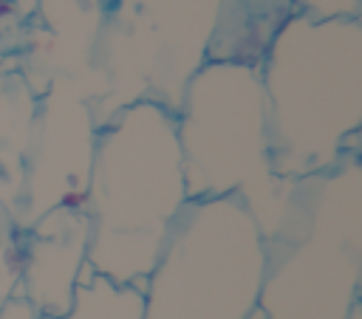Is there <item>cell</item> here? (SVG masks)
<instances>
[{
    "label": "cell",
    "instance_id": "1",
    "mask_svg": "<svg viewBox=\"0 0 362 319\" xmlns=\"http://www.w3.org/2000/svg\"><path fill=\"white\" fill-rule=\"evenodd\" d=\"M85 200H88V195H85V192H79V189L65 192V198H62V203H65V206H71V209H74V206H82Z\"/></svg>",
    "mask_w": 362,
    "mask_h": 319
}]
</instances>
